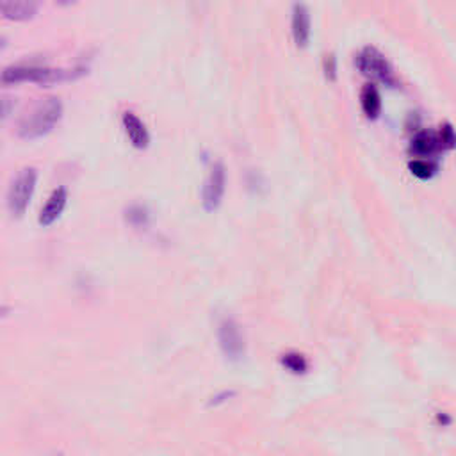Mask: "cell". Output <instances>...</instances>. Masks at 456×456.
<instances>
[{"instance_id":"9c48e42d","label":"cell","mask_w":456,"mask_h":456,"mask_svg":"<svg viewBox=\"0 0 456 456\" xmlns=\"http://www.w3.org/2000/svg\"><path fill=\"white\" fill-rule=\"evenodd\" d=\"M67 204H68V191L64 187H58V189L50 195L49 202H46L45 207H43L42 212H40L37 223L45 228L52 227V225L61 218Z\"/></svg>"},{"instance_id":"30bf717a","label":"cell","mask_w":456,"mask_h":456,"mask_svg":"<svg viewBox=\"0 0 456 456\" xmlns=\"http://www.w3.org/2000/svg\"><path fill=\"white\" fill-rule=\"evenodd\" d=\"M121 125H123V130L129 137L130 145L137 150H146L150 145V134L146 130L145 123H143L139 118L134 114V112L127 111L123 112L121 116Z\"/></svg>"},{"instance_id":"277c9868","label":"cell","mask_w":456,"mask_h":456,"mask_svg":"<svg viewBox=\"0 0 456 456\" xmlns=\"http://www.w3.org/2000/svg\"><path fill=\"white\" fill-rule=\"evenodd\" d=\"M355 64H357L358 71H360L364 77H367V79L382 82L389 87H394L396 84H398L390 62L387 61L385 55L378 49H374V46H365V49H362L360 54L357 55Z\"/></svg>"},{"instance_id":"ffe728a7","label":"cell","mask_w":456,"mask_h":456,"mask_svg":"<svg viewBox=\"0 0 456 456\" xmlns=\"http://www.w3.org/2000/svg\"><path fill=\"white\" fill-rule=\"evenodd\" d=\"M6 46H8V40H6L4 36H0V52H2V50H4Z\"/></svg>"},{"instance_id":"6da1fadb","label":"cell","mask_w":456,"mask_h":456,"mask_svg":"<svg viewBox=\"0 0 456 456\" xmlns=\"http://www.w3.org/2000/svg\"><path fill=\"white\" fill-rule=\"evenodd\" d=\"M82 73L84 71L80 70V68H77V70H55V68L37 67V64H17V67L6 68V70L0 73V82L9 84V86L25 82L50 86V84L73 80Z\"/></svg>"},{"instance_id":"52a82bcc","label":"cell","mask_w":456,"mask_h":456,"mask_svg":"<svg viewBox=\"0 0 456 456\" xmlns=\"http://www.w3.org/2000/svg\"><path fill=\"white\" fill-rule=\"evenodd\" d=\"M43 4L45 0H0V15L11 21H29Z\"/></svg>"},{"instance_id":"8fae6325","label":"cell","mask_w":456,"mask_h":456,"mask_svg":"<svg viewBox=\"0 0 456 456\" xmlns=\"http://www.w3.org/2000/svg\"><path fill=\"white\" fill-rule=\"evenodd\" d=\"M440 150L442 148H440L437 134L428 132V130L415 134L410 143V154L417 159H430L439 154Z\"/></svg>"},{"instance_id":"7a4b0ae2","label":"cell","mask_w":456,"mask_h":456,"mask_svg":"<svg viewBox=\"0 0 456 456\" xmlns=\"http://www.w3.org/2000/svg\"><path fill=\"white\" fill-rule=\"evenodd\" d=\"M62 116V104L59 98H46L43 102L36 105V107L30 111V114L21 120L20 134L21 139L25 141H34V139H40V137L46 136L49 132L54 130L55 125L59 123Z\"/></svg>"},{"instance_id":"4fadbf2b","label":"cell","mask_w":456,"mask_h":456,"mask_svg":"<svg viewBox=\"0 0 456 456\" xmlns=\"http://www.w3.org/2000/svg\"><path fill=\"white\" fill-rule=\"evenodd\" d=\"M408 170H410L412 175L417 177V179L432 180L437 175V171H439V166H437L435 162L430 161V159H414V161H410V164H408Z\"/></svg>"},{"instance_id":"7c38bea8","label":"cell","mask_w":456,"mask_h":456,"mask_svg":"<svg viewBox=\"0 0 456 456\" xmlns=\"http://www.w3.org/2000/svg\"><path fill=\"white\" fill-rule=\"evenodd\" d=\"M360 104L362 111H364V114L369 120H376L380 116V112H382V96H380V91H378L374 84L364 86L360 93Z\"/></svg>"},{"instance_id":"9a60e30c","label":"cell","mask_w":456,"mask_h":456,"mask_svg":"<svg viewBox=\"0 0 456 456\" xmlns=\"http://www.w3.org/2000/svg\"><path fill=\"white\" fill-rule=\"evenodd\" d=\"M437 137H439V143H440V148L442 150H453L455 148V130H453L451 123H444L442 127H440V132L437 134Z\"/></svg>"},{"instance_id":"8992f818","label":"cell","mask_w":456,"mask_h":456,"mask_svg":"<svg viewBox=\"0 0 456 456\" xmlns=\"http://www.w3.org/2000/svg\"><path fill=\"white\" fill-rule=\"evenodd\" d=\"M225 186H227V171L221 162H216L211 168L207 180H205L204 191H202V205L205 212H214L223 202Z\"/></svg>"},{"instance_id":"d6986e66","label":"cell","mask_w":456,"mask_h":456,"mask_svg":"<svg viewBox=\"0 0 456 456\" xmlns=\"http://www.w3.org/2000/svg\"><path fill=\"white\" fill-rule=\"evenodd\" d=\"M11 312V308L9 307H4V305H0V317H6V315Z\"/></svg>"},{"instance_id":"ba28073f","label":"cell","mask_w":456,"mask_h":456,"mask_svg":"<svg viewBox=\"0 0 456 456\" xmlns=\"http://www.w3.org/2000/svg\"><path fill=\"white\" fill-rule=\"evenodd\" d=\"M290 27H292V40H295L296 46H298V49H307L312 36L310 11H308L307 6L301 4V2H296L295 8H292V21H290Z\"/></svg>"},{"instance_id":"5b68a950","label":"cell","mask_w":456,"mask_h":456,"mask_svg":"<svg viewBox=\"0 0 456 456\" xmlns=\"http://www.w3.org/2000/svg\"><path fill=\"white\" fill-rule=\"evenodd\" d=\"M218 339H220V348L223 351L225 358L228 362H240L246 357V342L245 335L240 332L239 324L234 319H223L218 330Z\"/></svg>"},{"instance_id":"ac0fdd59","label":"cell","mask_w":456,"mask_h":456,"mask_svg":"<svg viewBox=\"0 0 456 456\" xmlns=\"http://www.w3.org/2000/svg\"><path fill=\"white\" fill-rule=\"evenodd\" d=\"M234 396H236V390H225V392L218 394L216 398H212L211 407H218V405H221V403H227L228 399L234 398Z\"/></svg>"},{"instance_id":"3957f363","label":"cell","mask_w":456,"mask_h":456,"mask_svg":"<svg viewBox=\"0 0 456 456\" xmlns=\"http://www.w3.org/2000/svg\"><path fill=\"white\" fill-rule=\"evenodd\" d=\"M37 186V171L25 168L15 177L8 191V209L11 216L21 218L27 212Z\"/></svg>"},{"instance_id":"44dd1931","label":"cell","mask_w":456,"mask_h":456,"mask_svg":"<svg viewBox=\"0 0 456 456\" xmlns=\"http://www.w3.org/2000/svg\"><path fill=\"white\" fill-rule=\"evenodd\" d=\"M55 2L61 6H70V4H73V2H77V0H55Z\"/></svg>"},{"instance_id":"2e32d148","label":"cell","mask_w":456,"mask_h":456,"mask_svg":"<svg viewBox=\"0 0 456 456\" xmlns=\"http://www.w3.org/2000/svg\"><path fill=\"white\" fill-rule=\"evenodd\" d=\"M323 70H324V77H326L330 82H335V80H337V59H335V55H333V54L324 55Z\"/></svg>"},{"instance_id":"e0dca14e","label":"cell","mask_w":456,"mask_h":456,"mask_svg":"<svg viewBox=\"0 0 456 456\" xmlns=\"http://www.w3.org/2000/svg\"><path fill=\"white\" fill-rule=\"evenodd\" d=\"M12 107H15V104L11 98H0V121H4L11 114Z\"/></svg>"},{"instance_id":"5bb4252c","label":"cell","mask_w":456,"mask_h":456,"mask_svg":"<svg viewBox=\"0 0 456 456\" xmlns=\"http://www.w3.org/2000/svg\"><path fill=\"white\" fill-rule=\"evenodd\" d=\"M280 362L292 374H305L308 369L307 358L303 357L301 353H286V355H282Z\"/></svg>"}]
</instances>
